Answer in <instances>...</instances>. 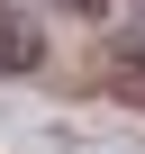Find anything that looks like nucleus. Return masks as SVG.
<instances>
[{"label":"nucleus","mask_w":145,"mask_h":154,"mask_svg":"<svg viewBox=\"0 0 145 154\" xmlns=\"http://www.w3.org/2000/svg\"><path fill=\"white\" fill-rule=\"evenodd\" d=\"M109 45H118V63H127V72H145V18H136V27H118Z\"/></svg>","instance_id":"nucleus-2"},{"label":"nucleus","mask_w":145,"mask_h":154,"mask_svg":"<svg viewBox=\"0 0 145 154\" xmlns=\"http://www.w3.org/2000/svg\"><path fill=\"white\" fill-rule=\"evenodd\" d=\"M63 9H82V18H100V9H109V0H63Z\"/></svg>","instance_id":"nucleus-3"},{"label":"nucleus","mask_w":145,"mask_h":154,"mask_svg":"<svg viewBox=\"0 0 145 154\" xmlns=\"http://www.w3.org/2000/svg\"><path fill=\"white\" fill-rule=\"evenodd\" d=\"M45 63V36L27 18V0H0V72H36Z\"/></svg>","instance_id":"nucleus-1"}]
</instances>
